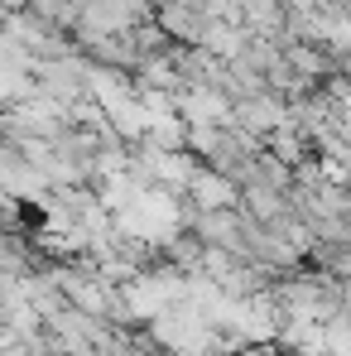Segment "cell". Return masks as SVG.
I'll list each match as a JSON object with an SVG mask.
<instances>
[{"mask_svg": "<svg viewBox=\"0 0 351 356\" xmlns=\"http://www.w3.org/2000/svg\"><path fill=\"white\" fill-rule=\"evenodd\" d=\"M193 236L202 241L207 250H227L245 260V212L240 207H217V212H202Z\"/></svg>", "mask_w": 351, "mask_h": 356, "instance_id": "obj_1", "label": "cell"}, {"mask_svg": "<svg viewBox=\"0 0 351 356\" xmlns=\"http://www.w3.org/2000/svg\"><path fill=\"white\" fill-rule=\"evenodd\" d=\"M284 120H289V102L275 97V92H260V97L231 102V125H236V130H245V135H255V140H265V135L279 130Z\"/></svg>", "mask_w": 351, "mask_h": 356, "instance_id": "obj_2", "label": "cell"}, {"mask_svg": "<svg viewBox=\"0 0 351 356\" xmlns=\"http://www.w3.org/2000/svg\"><path fill=\"white\" fill-rule=\"evenodd\" d=\"M178 120L193 130V125H231V102L212 87H183L174 97Z\"/></svg>", "mask_w": 351, "mask_h": 356, "instance_id": "obj_3", "label": "cell"}, {"mask_svg": "<svg viewBox=\"0 0 351 356\" xmlns=\"http://www.w3.org/2000/svg\"><path fill=\"white\" fill-rule=\"evenodd\" d=\"M159 29L174 39V44H183V49H193V44H202V34H207V10H197V5H188V0H174V5H164L159 15Z\"/></svg>", "mask_w": 351, "mask_h": 356, "instance_id": "obj_4", "label": "cell"}, {"mask_svg": "<svg viewBox=\"0 0 351 356\" xmlns=\"http://www.w3.org/2000/svg\"><path fill=\"white\" fill-rule=\"evenodd\" d=\"M188 197H193L202 212H217V207H236V202H240V188H236L227 174H212V169L197 164V174L188 183Z\"/></svg>", "mask_w": 351, "mask_h": 356, "instance_id": "obj_5", "label": "cell"}, {"mask_svg": "<svg viewBox=\"0 0 351 356\" xmlns=\"http://www.w3.org/2000/svg\"><path fill=\"white\" fill-rule=\"evenodd\" d=\"M265 149H270L279 164H289V169H298V164H308V159H313V140H308L293 120H284L279 130H270V135H265Z\"/></svg>", "mask_w": 351, "mask_h": 356, "instance_id": "obj_6", "label": "cell"}, {"mask_svg": "<svg viewBox=\"0 0 351 356\" xmlns=\"http://www.w3.org/2000/svg\"><path fill=\"white\" fill-rule=\"evenodd\" d=\"M231 356H284V352H279V342H250V347H240Z\"/></svg>", "mask_w": 351, "mask_h": 356, "instance_id": "obj_7", "label": "cell"}, {"mask_svg": "<svg viewBox=\"0 0 351 356\" xmlns=\"http://www.w3.org/2000/svg\"><path fill=\"white\" fill-rule=\"evenodd\" d=\"M342 284H351V265H347V275H342Z\"/></svg>", "mask_w": 351, "mask_h": 356, "instance_id": "obj_8", "label": "cell"}, {"mask_svg": "<svg viewBox=\"0 0 351 356\" xmlns=\"http://www.w3.org/2000/svg\"><path fill=\"white\" fill-rule=\"evenodd\" d=\"M0 327H5V308H0Z\"/></svg>", "mask_w": 351, "mask_h": 356, "instance_id": "obj_9", "label": "cell"}]
</instances>
